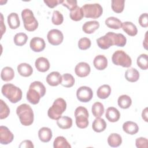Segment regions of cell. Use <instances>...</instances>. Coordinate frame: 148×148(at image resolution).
Masks as SVG:
<instances>
[{"label": "cell", "instance_id": "obj_6", "mask_svg": "<svg viewBox=\"0 0 148 148\" xmlns=\"http://www.w3.org/2000/svg\"><path fill=\"white\" fill-rule=\"evenodd\" d=\"M84 16L86 18H97L102 13V7L99 3H88L84 5L82 8Z\"/></svg>", "mask_w": 148, "mask_h": 148}, {"label": "cell", "instance_id": "obj_26", "mask_svg": "<svg viewBox=\"0 0 148 148\" xmlns=\"http://www.w3.org/2000/svg\"><path fill=\"white\" fill-rule=\"evenodd\" d=\"M125 78L130 82H135L139 78V73L135 68H129L125 72Z\"/></svg>", "mask_w": 148, "mask_h": 148}, {"label": "cell", "instance_id": "obj_50", "mask_svg": "<svg viewBox=\"0 0 148 148\" xmlns=\"http://www.w3.org/2000/svg\"><path fill=\"white\" fill-rule=\"evenodd\" d=\"M147 31L146 32V33L145 34V40L143 42V45L145 49H147V42H146L147 41Z\"/></svg>", "mask_w": 148, "mask_h": 148}, {"label": "cell", "instance_id": "obj_23", "mask_svg": "<svg viewBox=\"0 0 148 148\" xmlns=\"http://www.w3.org/2000/svg\"><path fill=\"white\" fill-rule=\"evenodd\" d=\"M123 130L128 134L134 135L138 132L139 127L136 123L128 121L123 124Z\"/></svg>", "mask_w": 148, "mask_h": 148}, {"label": "cell", "instance_id": "obj_29", "mask_svg": "<svg viewBox=\"0 0 148 148\" xmlns=\"http://www.w3.org/2000/svg\"><path fill=\"white\" fill-rule=\"evenodd\" d=\"M57 124L61 129H68L72 125V119L68 116H61L57 120Z\"/></svg>", "mask_w": 148, "mask_h": 148}, {"label": "cell", "instance_id": "obj_42", "mask_svg": "<svg viewBox=\"0 0 148 148\" xmlns=\"http://www.w3.org/2000/svg\"><path fill=\"white\" fill-rule=\"evenodd\" d=\"M91 45V40L88 38H82L78 42V47L82 50H85L90 47Z\"/></svg>", "mask_w": 148, "mask_h": 148}, {"label": "cell", "instance_id": "obj_31", "mask_svg": "<svg viewBox=\"0 0 148 148\" xmlns=\"http://www.w3.org/2000/svg\"><path fill=\"white\" fill-rule=\"evenodd\" d=\"M111 93V88L108 84H103L97 90V95L100 99L107 98Z\"/></svg>", "mask_w": 148, "mask_h": 148}, {"label": "cell", "instance_id": "obj_43", "mask_svg": "<svg viewBox=\"0 0 148 148\" xmlns=\"http://www.w3.org/2000/svg\"><path fill=\"white\" fill-rule=\"evenodd\" d=\"M135 145L138 148H147L148 146L147 139L143 137L138 138L135 140Z\"/></svg>", "mask_w": 148, "mask_h": 148}, {"label": "cell", "instance_id": "obj_5", "mask_svg": "<svg viewBox=\"0 0 148 148\" xmlns=\"http://www.w3.org/2000/svg\"><path fill=\"white\" fill-rule=\"evenodd\" d=\"M21 17L25 29L29 32L34 31L38 27V22L34 17L32 10L25 9L21 12Z\"/></svg>", "mask_w": 148, "mask_h": 148}, {"label": "cell", "instance_id": "obj_47", "mask_svg": "<svg viewBox=\"0 0 148 148\" xmlns=\"http://www.w3.org/2000/svg\"><path fill=\"white\" fill-rule=\"evenodd\" d=\"M34 147L32 142L30 140H25L21 142L19 145V147H25V148H33Z\"/></svg>", "mask_w": 148, "mask_h": 148}, {"label": "cell", "instance_id": "obj_13", "mask_svg": "<svg viewBox=\"0 0 148 148\" xmlns=\"http://www.w3.org/2000/svg\"><path fill=\"white\" fill-rule=\"evenodd\" d=\"M91 71V68L88 64L85 62L78 63L75 68L76 75L80 77H84L88 76Z\"/></svg>", "mask_w": 148, "mask_h": 148}, {"label": "cell", "instance_id": "obj_30", "mask_svg": "<svg viewBox=\"0 0 148 148\" xmlns=\"http://www.w3.org/2000/svg\"><path fill=\"white\" fill-rule=\"evenodd\" d=\"M105 23L109 28L114 29H120L122 27V22L115 17H109L107 18Z\"/></svg>", "mask_w": 148, "mask_h": 148}, {"label": "cell", "instance_id": "obj_28", "mask_svg": "<svg viewBox=\"0 0 148 148\" xmlns=\"http://www.w3.org/2000/svg\"><path fill=\"white\" fill-rule=\"evenodd\" d=\"M14 72L11 67L5 66L2 69L1 73V77L3 81H10L14 78Z\"/></svg>", "mask_w": 148, "mask_h": 148}, {"label": "cell", "instance_id": "obj_34", "mask_svg": "<svg viewBox=\"0 0 148 148\" xmlns=\"http://www.w3.org/2000/svg\"><path fill=\"white\" fill-rule=\"evenodd\" d=\"M91 112L94 117H101L104 113V106L103 104L99 102H95L92 106Z\"/></svg>", "mask_w": 148, "mask_h": 148}, {"label": "cell", "instance_id": "obj_10", "mask_svg": "<svg viewBox=\"0 0 148 148\" xmlns=\"http://www.w3.org/2000/svg\"><path fill=\"white\" fill-rule=\"evenodd\" d=\"M93 92L91 88L87 86H81L76 91L77 99L82 102H88L92 98Z\"/></svg>", "mask_w": 148, "mask_h": 148}, {"label": "cell", "instance_id": "obj_3", "mask_svg": "<svg viewBox=\"0 0 148 148\" xmlns=\"http://www.w3.org/2000/svg\"><path fill=\"white\" fill-rule=\"evenodd\" d=\"M1 92L2 95L13 103L18 102L22 98L23 93L21 90L10 83L3 85L1 88Z\"/></svg>", "mask_w": 148, "mask_h": 148}, {"label": "cell", "instance_id": "obj_25", "mask_svg": "<svg viewBox=\"0 0 148 148\" xmlns=\"http://www.w3.org/2000/svg\"><path fill=\"white\" fill-rule=\"evenodd\" d=\"M106 128V123L104 119L100 117H96L92 124V128L96 132H101Z\"/></svg>", "mask_w": 148, "mask_h": 148}, {"label": "cell", "instance_id": "obj_14", "mask_svg": "<svg viewBox=\"0 0 148 148\" xmlns=\"http://www.w3.org/2000/svg\"><path fill=\"white\" fill-rule=\"evenodd\" d=\"M29 46L31 50L35 52H40L43 51L46 46V43L43 38L34 37L31 39Z\"/></svg>", "mask_w": 148, "mask_h": 148}, {"label": "cell", "instance_id": "obj_49", "mask_svg": "<svg viewBox=\"0 0 148 148\" xmlns=\"http://www.w3.org/2000/svg\"><path fill=\"white\" fill-rule=\"evenodd\" d=\"M142 117L146 122L148 121L147 119V108H145L142 113Z\"/></svg>", "mask_w": 148, "mask_h": 148}, {"label": "cell", "instance_id": "obj_12", "mask_svg": "<svg viewBox=\"0 0 148 148\" xmlns=\"http://www.w3.org/2000/svg\"><path fill=\"white\" fill-rule=\"evenodd\" d=\"M14 139L13 133L5 126L0 127V143L2 145H8L11 143Z\"/></svg>", "mask_w": 148, "mask_h": 148}, {"label": "cell", "instance_id": "obj_36", "mask_svg": "<svg viewBox=\"0 0 148 148\" xmlns=\"http://www.w3.org/2000/svg\"><path fill=\"white\" fill-rule=\"evenodd\" d=\"M27 35L23 32H19L16 34L13 38L14 44L18 46H22L24 45L27 43Z\"/></svg>", "mask_w": 148, "mask_h": 148}, {"label": "cell", "instance_id": "obj_48", "mask_svg": "<svg viewBox=\"0 0 148 148\" xmlns=\"http://www.w3.org/2000/svg\"><path fill=\"white\" fill-rule=\"evenodd\" d=\"M1 36H2V35L4 32H5L6 31V27L5 25L3 24V15L2 13H1Z\"/></svg>", "mask_w": 148, "mask_h": 148}, {"label": "cell", "instance_id": "obj_19", "mask_svg": "<svg viewBox=\"0 0 148 148\" xmlns=\"http://www.w3.org/2000/svg\"><path fill=\"white\" fill-rule=\"evenodd\" d=\"M53 134L50 128L48 127H42L38 131V137L42 142H49L52 138Z\"/></svg>", "mask_w": 148, "mask_h": 148}, {"label": "cell", "instance_id": "obj_21", "mask_svg": "<svg viewBox=\"0 0 148 148\" xmlns=\"http://www.w3.org/2000/svg\"><path fill=\"white\" fill-rule=\"evenodd\" d=\"M18 73L23 77L30 76L33 72L32 66L27 63H21L17 67Z\"/></svg>", "mask_w": 148, "mask_h": 148}, {"label": "cell", "instance_id": "obj_22", "mask_svg": "<svg viewBox=\"0 0 148 148\" xmlns=\"http://www.w3.org/2000/svg\"><path fill=\"white\" fill-rule=\"evenodd\" d=\"M123 30L128 35L134 36L138 34V29L136 25L130 21H125L122 23Z\"/></svg>", "mask_w": 148, "mask_h": 148}, {"label": "cell", "instance_id": "obj_27", "mask_svg": "<svg viewBox=\"0 0 148 148\" xmlns=\"http://www.w3.org/2000/svg\"><path fill=\"white\" fill-rule=\"evenodd\" d=\"M108 143L110 147H119L122 143L121 136L117 133H112L108 138Z\"/></svg>", "mask_w": 148, "mask_h": 148}, {"label": "cell", "instance_id": "obj_16", "mask_svg": "<svg viewBox=\"0 0 148 148\" xmlns=\"http://www.w3.org/2000/svg\"><path fill=\"white\" fill-rule=\"evenodd\" d=\"M35 65L36 69L41 72H45L47 71L50 68V62L49 60L43 57L37 58L35 62Z\"/></svg>", "mask_w": 148, "mask_h": 148}, {"label": "cell", "instance_id": "obj_17", "mask_svg": "<svg viewBox=\"0 0 148 148\" xmlns=\"http://www.w3.org/2000/svg\"><path fill=\"white\" fill-rule=\"evenodd\" d=\"M105 117L110 122L117 121L120 117V113L117 109L114 107H109L106 111Z\"/></svg>", "mask_w": 148, "mask_h": 148}, {"label": "cell", "instance_id": "obj_38", "mask_svg": "<svg viewBox=\"0 0 148 148\" xmlns=\"http://www.w3.org/2000/svg\"><path fill=\"white\" fill-rule=\"evenodd\" d=\"M138 66L142 70H146L148 68V58L146 54H141L136 60Z\"/></svg>", "mask_w": 148, "mask_h": 148}, {"label": "cell", "instance_id": "obj_18", "mask_svg": "<svg viewBox=\"0 0 148 148\" xmlns=\"http://www.w3.org/2000/svg\"><path fill=\"white\" fill-rule=\"evenodd\" d=\"M93 64L94 67L99 71L105 69L108 66V60L103 55L97 56L93 61Z\"/></svg>", "mask_w": 148, "mask_h": 148}, {"label": "cell", "instance_id": "obj_35", "mask_svg": "<svg viewBox=\"0 0 148 148\" xmlns=\"http://www.w3.org/2000/svg\"><path fill=\"white\" fill-rule=\"evenodd\" d=\"M75 82L73 76L70 73H64L62 75V82L61 84L65 87H72Z\"/></svg>", "mask_w": 148, "mask_h": 148}, {"label": "cell", "instance_id": "obj_4", "mask_svg": "<svg viewBox=\"0 0 148 148\" xmlns=\"http://www.w3.org/2000/svg\"><path fill=\"white\" fill-rule=\"evenodd\" d=\"M66 108V103L62 98L56 99L52 106L47 111V115L49 118L57 120L61 117L62 114L64 112Z\"/></svg>", "mask_w": 148, "mask_h": 148}, {"label": "cell", "instance_id": "obj_37", "mask_svg": "<svg viewBox=\"0 0 148 148\" xmlns=\"http://www.w3.org/2000/svg\"><path fill=\"white\" fill-rule=\"evenodd\" d=\"M69 16L71 20L73 21H78L81 20L84 16L82 8L79 6H77L75 9L71 11Z\"/></svg>", "mask_w": 148, "mask_h": 148}, {"label": "cell", "instance_id": "obj_39", "mask_svg": "<svg viewBox=\"0 0 148 148\" xmlns=\"http://www.w3.org/2000/svg\"><path fill=\"white\" fill-rule=\"evenodd\" d=\"M125 1L124 0H113L112 1V9L113 12L117 13H121L124 8Z\"/></svg>", "mask_w": 148, "mask_h": 148}, {"label": "cell", "instance_id": "obj_20", "mask_svg": "<svg viewBox=\"0 0 148 148\" xmlns=\"http://www.w3.org/2000/svg\"><path fill=\"white\" fill-rule=\"evenodd\" d=\"M99 27V23L98 21L93 20L86 22L82 27V30L84 32L88 34H92L95 30Z\"/></svg>", "mask_w": 148, "mask_h": 148}, {"label": "cell", "instance_id": "obj_40", "mask_svg": "<svg viewBox=\"0 0 148 148\" xmlns=\"http://www.w3.org/2000/svg\"><path fill=\"white\" fill-rule=\"evenodd\" d=\"M10 113V109L7 104L2 100H0V119H4L8 117Z\"/></svg>", "mask_w": 148, "mask_h": 148}, {"label": "cell", "instance_id": "obj_41", "mask_svg": "<svg viewBox=\"0 0 148 148\" xmlns=\"http://www.w3.org/2000/svg\"><path fill=\"white\" fill-rule=\"evenodd\" d=\"M64 21V17L61 13L58 10H54L51 18V21L54 25H61Z\"/></svg>", "mask_w": 148, "mask_h": 148}, {"label": "cell", "instance_id": "obj_45", "mask_svg": "<svg viewBox=\"0 0 148 148\" xmlns=\"http://www.w3.org/2000/svg\"><path fill=\"white\" fill-rule=\"evenodd\" d=\"M139 23L140 26L144 28L148 27V14L147 13H142L139 17Z\"/></svg>", "mask_w": 148, "mask_h": 148}, {"label": "cell", "instance_id": "obj_32", "mask_svg": "<svg viewBox=\"0 0 148 148\" xmlns=\"http://www.w3.org/2000/svg\"><path fill=\"white\" fill-rule=\"evenodd\" d=\"M118 105L122 109H128L132 104V100L127 95H120L117 100Z\"/></svg>", "mask_w": 148, "mask_h": 148}, {"label": "cell", "instance_id": "obj_24", "mask_svg": "<svg viewBox=\"0 0 148 148\" xmlns=\"http://www.w3.org/2000/svg\"><path fill=\"white\" fill-rule=\"evenodd\" d=\"M7 20L9 28L12 29H16L20 25L18 15L16 13L13 12L10 13L8 16Z\"/></svg>", "mask_w": 148, "mask_h": 148}, {"label": "cell", "instance_id": "obj_8", "mask_svg": "<svg viewBox=\"0 0 148 148\" xmlns=\"http://www.w3.org/2000/svg\"><path fill=\"white\" fill-rule=\"evenodd\" d=\"M88 112L83 106H79L75 110L76 124L79 128H86L88 125Z\"/></svg>", "mask_w": 148, "mask_h": 148}, {"label": "cell", "instance_id": "obj_11", "mask_svg": "<svg viewBox=\"0 0 148 148\" xmlns=\"http://www.w3.org/2000/svg\"><path fill=\"white\" fill-rule=\"evenodd\" d=\"M47 38L49 43L53 46H58L62 42L64 35L61 31L57 29H53L47 33Z\"/></svg>", "mask_w": 148, "mask_h": 148}, {"label": "cell", "instance_id": "obj_15", "mask_svg": "<svg viewBox=\"0 0 148 148\" xmlns=\"http://www.w3.org/2000/svg\"><path fill=\"white\" fill-rule=\"evenodd\" d=\"M47 84L51 86H57L61 83L62 76L58 72L54 71L50 73L46 79Z\"/></svg>", "mask_w": 148, "mask_h": 148}, {"label": "cell", "instance_id": "obj_46", "mask_svg": "<svg viewBox=\"0 0 148 148\" xmlns=\"http://www.w3.org/2000/svg\"><path fill=\"white\" fill-rule=\"evenodd\" d=\"M63 0H44V2L50 8H53L59 3H62Z\"/></svg>", "mask_w": 148, "mask_h": 148}, {"label": "cell", "instance_id": "obj_1", "mask_svg": "<svg viewBox=\"0 0 148 148\" xmlns=\"http://www.w3.org/2000/svg\"><path fill=\"white\" fill-rule=\"evenodd\" d=\"M46 93V88L44 84L39 81H35L31 83L27 92V99L33 104L39 103L40 98L43 97Z\"/></svg>", "mask_w": 148, "mask_h": 148}, {"label": "cell", "instance_id": "obj_33", "mask_svg": "<svg viewBox=\"0 0 148 148\" xmlns=\"http://www.w3.org/2000/svg\"><path fill=\"white\" fill-rule=\"evenodd\" d=\"M53 147L54 148H71V146L64 136H59L54 139Z\"/></svg>", "mask_w": 148, "mask_h": 148}, {"label": "cell", "instance_id": "obj_7", "mask_svg": "<svg viewBox=\"0 0 148 148\" xmlns=\"http://www.w3.org/2000/svg\"><path fill=\"white\" fill-rule=\"evenodd\" d=\"M112 61L114 65L124 68H129L132 65L131 57L123 50L116 51L112 55Z\"/></svg>", "mask_w": 148, "mask_h": 148}, {"label": "cell", "instance_id": "obj_2", "mask_svg": "<svg viewBox=\"0 0 148 148\" xmlns=\"http://www.w3.org/2000/svg\"><path fill=\"white\" fill-rule=\"evenodd\" d=\"M16 113L22 125L29 126L33 123L34 114L32 109L29 105L23 103L19 105L16 109Z\"/></svg>", "mask_w": 148, "mask_h": 148}, {"label": "cell", "instance_id": "obj_9", "mask_svg": "<svg viewBox=\"0 0 148 148\" xmlns=\"http://www.w3.org/2000/svg\"><path fill=\"white\" fill-rule=\"evenodd\" d=\"M97 43L98 47L102 49L106 50L110 46L115 45L114 33L108 32L104 36H102L97 39Z\"/></svg>", "mask_w": 148, "mask_h": 148}, {"label": "cell", "instance_id": "obj_44", "mask_svg": "<svg viewBox=\"0 0 148 148\" xmlns=\"http://www.w3.org/2000/svg\"><path fill=\"white\" fill-rule=\"evenodd\" d=\"M77 1L76 0H63L62 5L66 6L70 11H71L77 6Z\"/></svg>", "mask_w": 148, "mask_h": 148}]
</instances>
